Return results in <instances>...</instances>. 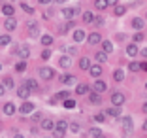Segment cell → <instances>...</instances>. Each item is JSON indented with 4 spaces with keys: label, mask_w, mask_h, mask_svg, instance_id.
<instances>
[{
    "label": "cell",
    "mask_w": 147,
    "mask_h": 138,
    "mask_svg": "<svg viewBox=\"0 0 147 138\" xmlns=\"http://www.w3.org/2000/svg\"><path fill=\"white\" fill-rule=\"evenodd\" d=\"M126 53H128V57H136L138 55V46H136V42L134 44H128V48H126Z\"/></svg>",
    "instance_id": "15"
},
{
    "label": "cell",
    "mask_w": 147,
    "mask_h": 138,
    "mask_svg": "<svg viewBox=\"0 0 147 138\" xmlns=\"http://www.w3.org/2000/svg\"><path fill=\"white\" fill-rule=\"evenodd\" d=\"M68 129H70V125L66 123V121H62V119L55 123V134H57V136H62V134H64Z\"/></svg>",
    "instance_id": "1"
},
{
    "label": "cell",
    "mask_w": 147,
    "mask_h": 138,
    "mask_svg": "<svg viewBox=\"0 0 147 138\" xmlns=\"http://www.w3.org/2000/svg\"><path fill=\"white\" fill-rule=\"evenodd\" d=\"M2 85L8 87V89H11V87H13V80L9 78V76H8V78H2Z\"/></svg>",
    "instance_id": "35"
},
{
    "label": "cell",
    "mask_w": 147,
    "mask_h": 138,
    "mask_svg": "<svg viewBox=\"0 0 147 138\" xmlns=\"http://www.w3.org/2000/svg\"><path fill=\"white\" fill-rule=\"evenodd\" d=\"M102 23H104V19H102V17H94L92 25H102Z\"/></svg>",
    "instance_id": "47"
},
{
    "label": "cell",
    "mask_w": 147,
    "mask_h": 138,
    "mask_svg": "<svg viewBox=\"0 0 147 138\" xmlns=\"http://www.w3.org/2000/svg\"><path fill=\"white\" fill-rule=\"evenodd\" d=\"M53 99L55 100H66V99H70V93L68 91H59V93H55Z\"/></svg>",
    "instance_id": "21"
},
{
    "label": "cell",
    "mask_w": 147,
    "mask_h": 138,
    "mask_svg": "<svg viewBox=\"0 0 147 138\" xmlns=\"http://www.w3.org/2000/svg\"><path fill=\"white\" fill-rule=\"evenodd\" d=\"M102 42V36L98 34V32H92L91 36H89V44H92V46H96V44Z\"/></svg>",
    "instance_id": "18"
},
{
    "label": "cell",
    "mask_w": 147,
    "mask_h": 138,
    "mask_svg": "<svg viewBox=\"0 0 147 138\" xmlns=\"http://www.w3.org/2000/svg\"><path fill=\"white\" fill-rule=\"evenodd\" d=\"M104 114H106V112H104ZM104 114H96V116H94V121H98V123H102V121L106 119V116H104Z\"/></svg>",
    "instance_id": "45"
},
{
    "label": "cell",
    "mask_w": 147,
    "mask_h": 138,
    "mask_svg": "<svg viewBox=\"0 0 147 138\" xmlns=\"http://www.w3.org/2000/svg\"><path fill=\"white\" fill-rule=\"evenodd\" d=\"M113 80H115V82H123V80H125V72H123L121 68L115 70V72H113Z\"/></svg>",
    "instance_id": "30"
},
{
    "label": "cell",
    "mask_w": 147,
    "mask_h": 138,
    "mask_svg": "<svg viewBox=\"0 0 147 138\" xmlns=\"http://www.w3.org/2000/svg\"><path fill=\"white\" fill-rule=\"evenodd\" d=\"M106 89H108L106 82H102V80H98V78H96V82L92 83V91H96V93H104Z\"/></svg>",
    "instance_id": "6"
},
{
    "label": "cell",
    "mask_w": 147,
    "mask_h": 138,
    "mask_svg": "<svg viewBox=\"0 0 147 138\" xmlns=\"http://www.w3.org/2000/svg\"><path fill=\"white\" fill-rule=\"evenodd\" d=\"M140 53H142V55H143V57H147V48H145V49H143V51H140Z\"/></svg>",
    "instance_id": "53"
},
{
    "label": "cell",
    "mask_w": 147,
    "mask_h": 138,
    "mask_svg": "<svg viewBox=\"0 0 147 138\" xmlns=\"http://www.w3.org/2000/svg\"><path fill=\"white\" fill-rule=\"evenodd\" d=\"M9 44H11V36H9V34H2V36H0V46H2V48L9 46Z\"/></svg>",
    "instance_id": "24"
},
{
    "label": "cell",
    "mask_w": 147,
    "mask_h": 138,
    "mask_svg": "<svg viewBox=\"0 0 147 138\" xmlns=\"http://www.w3.org/2000/svg\"><path fill=\"white\" fill-rule=\"evenodd\" d=\"M145 87H147V83H145Z\"/></svg>",
    "instance_id": "57"
},
{
    "label": "cell",
    "mask_w": 147,
    "mask_h": 138,
    "mask_svg": "<svg viewBox=\"0 0 147 138\" xmlns=\"http://www.w3.org/2000/svg\"><path fill=\"white\" fill-rule=\"evenodd\" d=\"M30 91H32L30 87L23 83V85H21V87L17 89V93H19V97H21V99H28V95H30Z\"/></svg>",
    "instance_id": "9"
},
{
    "label": "cell",
    "mask_w": 147,
    "mask_h": 138,
    "mask_svg": "<svg viewBox=\"0 0 147 138\" xmlns=\"http://www.w3.org/2000/svg\"><path fill=\"white\" fill-rule=\"evenodd\" d=\"M87 38V34L83 32L81 29H78V30H74V42H83V40Z\"/></svg>",
    "instance_id": "14"
},
{
    "label": "cell",
    "mask_w": 147,
    "mask_h": 138,
    "mask_svg": "<svg viewBox=\"0 0 147 138\" xmlns=\"http://www.w3.org/2000/svg\"><path fill=\"white\" fill-rule=\"evenodd\" d=\"M108 0H96V2H94V8H98V10H106V8H108Z\"/></svg>",
    "instance_id": "32"
},
{
    "label": "cell",
    "mask_w": 147,
    "mask_h": 138,
    "mask_svg": "<svg viewBox=\"0 0 147 138\" xmlns=\"http://www.w3.org/2000/svg\"><path fill=\"white\" fill-rule=\"evenodd\" d=\"M102 49H104L106 53H111V51H113V42H109V40H104V42H102Z\"/></svg>",
    "instance_id": "26"
},
{
    "label": "cell",
    "mask_w": 147,
    "mask_h": 138,
    "mask_svg": "<svg viewBox=\"0 0 147 138\" xmlns=\"http://www.w3.org/2000/svg\"><path fill=\"white\" fill-rule=\"evenodd\" d=\"M121 123H123V129H125V134L130 133V131H132V127H134V123H132V119H130L128 116L121 117Z\"/></svg>",
    "instance_id": "7"
},
{
    "label": "cell",
    "mask_w": 147,
    "mask_h": 138,
    "mask_svg": "<svg viewBox=\"0 0 147 138\" xmlns=\"http://www.w3.org/2000/svg\"><path fill=\"white\" fill-rule=\"evenodd\" d=\"M125 100H126V97L123 93H119V91L111 93V104L113 106H121V104H125Z\"/></svg>",
    "instance_id": "2"
},
{
    "label": "cell",
    "mask_w": 147,
    "mask_h": 138,
    "mask_svg": "<svg viewBox=\"0 0 147 138\" xmlns=\"http://www.w3.org/2000/svg\"><path fill=\"white\" fill-rule=\"evenodd\" d=\"M49 57H51V51H49V49L45 48V49H43V51H42V59H43V61H47Z\"/></svg>",
    "instance_id": "44"
},
{
    "label": "cell",
    "mask_w": 147,
    "mask_h": 138,
    "mask_svg": "<svg viewBox=\"0 0 147 138\" xmlns=\"http://www.w3.org/2000/svg\"><path fill=\"white\" fill-rule=\"evenodd\" d=\"M32 119H34V121H42V114H34V116H32Z\"/></svg>",
    "instance_id": "48"
},
{
    "label": "cell",
    "mask_w": 147,
    "mask_h": 138,
    "mask_svg": "<svg viewBox=\"0 0 147 138\" xmlns=\"http://www.w3.org/2000/svg\"><path fill=\"white\" fill-rule=\"evenodd\" d=\"M64 108H76V100L66 99V100H64Z\"/></svg>",
    "instance_id": "40"
},
{
    "label": "cell",
    "mask_w": 147,
    "mask_h": 138,
    "mask_svg": "<svg viewBox=\"0 0 147 138\" xmlns=\"http://www.w3.org/2000/svg\"><path fill=\"white\" fill-rule=\"evenodd\" d=\"M17 55L21 57V59H28V55H30L28 46H19V48H17Z\"/></svg>",
    "instance_id": "11"
},
{
    "label": "cell",
    "mask_w": 147,
    "mask_h": 138,
    "mask_svg": "<svg viewBox=\"0 0 147 138\" xmlns=\"http://www.w3.org/2000/svg\"><path fill=\"white\" fill-rule=\"evenodd\" d=\"M126 8H128V6H115V15H119V17H121V15H125Z\"/></svg>",
    "instance_id": "34"
},
{
    "label": "cell",
    "mask_w": 147,
    "mask_h": 138,
    "mask_svg": "<svg viewBox=\"0 0 147 138\" xmlns=\"http://www.w3.org/2000/svg\"><path fill=\"white\" fill-rule=\"evenodd\" d=\"M2 112H4L6 116H13V112H15V106H13L11 102H8V104H4V108H2Z\"/></svg>",
    "instance_id": "22"
},
{
    "label": "cell",
    "mask_w": 147,
    "mask_h": 138,
    "mask_svg": "<svg viewBox=\"0 0 147 138\" xmlns=\"http://www.w3.org/2000/svg\"><path fill=\"white\" fill-rule=\"evenodd\" d=\"M42 44L45 46V48H49V46L53 44V36H51V34H43V36H42Z\"/></svg>",
    "instance_id": "28"
},
{
    "label": "cell",
    "mask_w": 147,
    "mask_h": 138,
    "mask_svg": "<svg viewBox=\"0 0 147 138\" xmlns=\"http://www.w3.org/2000/svg\"><path fill=\"white\" fill-rule=\"evenodd\" d=\"M42 129L43 131H53L55 129V123L51 119H42Z\"/></svg>",
    "instance_id": "17"
},
{
    "label": "cell",
    "mask_w": 147,
    "mask_h": 138,
    "mask_svg": "<svg viewBox=\"0 0 147 138\" xmlns=\"http://www.w3.org/2000/svg\"><path fill=\"white\" fill-rule=\"evenodd\" d=\"M89 74H91L92 78H100V74H102V66H100V63H96V65H91V68H89Z\"/></svg>",
    "instance_id": "8"
},
{
    "label": "cell",
    "mask_w": 147,
    "mask_h": 138,
    "mask_svg": "<svg viewBox=\"0 0 147 138\" xmlns=\"http://www.w3.org/2000/svg\"><path fill=\"white\" fill-rule=\"evenodd\" d=\"M25 85H28L32 91H38V82H36V80H32V78L25 80Z\"/></svg>",
    "instance_id": "29"
},
{
    "label": "cell",
    "mask_w": 147,
    "mask_h": 138,
    "mask_svg": "<svg viewBox=\"0 0 147 138\" xmlns=\"http://www.w3.org/2000/svg\"><path fill=\"white\" fill-rule=\"evenodd\" d=\"M106 114H108L109 117H113V119H119V117H121V110H119V106H111L109 110H106Z\"/></svg>",
    "instance_id": "10"
},
{
    "label": "cell",
    "mask_w": 147,
    "mask_h": 138,
    "mask_svg": "<svg viewBox=\"0 0 147 138\" xmlns=\"http://www.w3.org/2000/svg\"><path fill=\"white\" fill-rule=\"evenodd\" d=\"M76 93H78V95H85V93H89V87H87L85 83H79V85L76 87Z\"/></svg>",
    "instance_id": "31"
},
{
    "label": "cell",
    "mask_w": 147,
    "mask_h": 138,
    "mask_svg": "<svg viewBox=\"0 0 147 138\" xmlns=\"http://www.w3.org/2000/svg\"><path fill=\"white\" fill-rule=\"evenodd\" d=\"M117 2H119V0H108V4H109V6H117Z\"/></svg>",
    "instance_id": "50"
},
{
    "label": "cell",
    "mask_w": 147,
    "mask_h": 138,
    "mask_svg": "<svg viewBox=\"0 0 147 138\" xmlns=\"http://www.w3.org/2000/svg\"><path fill=\"white\" fill-rule=\"evenodd\" d=\"M66 51H68L70 55H74V53H76V48H74V46H72V48H68V49H66Z\"/></svg>",
    "instance_id": "49"
},
{
    "label": "cell",
    "mask_w": 147,
    "mask_h": 138,
    "mask_svg": "<svg viewBox=\"0 0 147 138\" xmlns=\"http://www.w3.org/2000/svg\"><path fill=\"white\" fill-rule=\"evenodd\" d=\"M78 13H79L78 8H64V10H62V15H64L66 19H72L74 15H78Z\"/></svg>",
    "instance_id": "12"
},
{
    "label": "cell",
    "mask_w": 147,
    "mask_h": 138,
    "mask_svg": "<svg viewBox=\"0 0 147 138\" xmlns=\"http://www.w3.org/2000/svg\"><path fill=\"white\" fill-rule=\"evenodd\" d=\"M143 112H147V102H145V104H143Z\"/></svg>",
    "instance_id": "55"
},
{
    "label": "cell",
    "mask_w": 147,
    "mask_h": 138,
    "mask_svg": "<svg viewBox=\"0 0 147 138\" xmlns=\"http://www.w3.org/2000/svg\"><path fill=\"white\" fill-rule=\"evenodd\" d=\"M53 76H55V70H53V68H49V66L40 68V78H42V80H51Z\"/></svg>",
    "instance_id": "3"
},
{
    "label": "cell",
    "mask_w": 147,
    "mask_h": 138,
    "mask_svg": "<svg viewBox=\"0 0 147 138\" xmlns=\"http://www.w3.org/2000/svg\"><path fill=\"white\" fill-rule=\"evenodd\" d=\"M94 59H96V63H100V65H102V63H106V61H108V53H106V51H98L94 55Z\"/></svg>",
    "instance_id": "20"
},
{
    "label": "cell",
    "mask_w": 147,
    "mask_h": 138,
    "mask_svg": "<svg viewBox=\"0 0 147 138\" xmlns=\"http://www.w3.org/2000/svg\"><path fill=\"white\" fill-rule=\"evenodd\" d=\"M2 13H4L6 17H11L13 15V8L9 4H2Z\"/></svg>",
    "instance_id": "25"
},
{
    "label": "cell",
    "mask_w": 147,
    "mask_h": 138,
    "mask_svg": "<svg viewBox=\"0 0 147 138\" xmlns=\"http://www.w3.org/2000/svg\"><path fill=\"white\" fill-rule=\"evenodd\" d=\"M143 131H147V119L143 121Z\"/></svg>",
    "instance_id": "54"
},
{
    "label": "cell",
    "mask_w": 147,
    "mask_h": 138,
    "mask_svg": "<svg viewBox=\"0 0 147 138\" xmlns=\"http://www.w3.org/2000/svg\"><path fill=\"white\" fill-rule=\"evenodd\" d=\"M100 95H102V93H91V95H89V100H91V104H100L102 102V99H100Z\"/></svg>",
    "instance_id": "19"
},
{
    "label": "cell",
    "mask_w": 147,
    "mask_h": 138,
    "mask_svg": "<svg viewBox=\"0 0 147 138\" xmlns=\"http://www.w3.org/2000/svg\"><path fill=\"white\" fill-rule=\"evenodd\" d=\"M61 83L62 85H72V83H76V76L64 74V76H61Z\"/></svg>",
    "instance_id": "13"
},
{
    "label": "cell",
    "mask_w": 147,
    "mask_h": 138,
    "mask_svg": "<svg viewBox=\"0 0 147 138\" xmlns=\"http://www.w3.org/2000/svg\"><path fill=\"white\" fill-rule=\"evenodd\" d=\"M128 70H132V72H138V70H142V65H140V63H130L128 65Z\"/></svg>",
    "instance_id": "37"
},
{
    "label": "cell",
    "mask_w": 147,
    "mask_h": 138,
    "mask_svg": "<svg viewBox=\"0 0 147 138\" xmlns=\"http://www.w3.org/2000/svg\"><path fill=\"white\" fill-rule=\"evenodd\" d=\"M79 68L81 70H89L91 68V61H89V57H83V59L79 61Z\"/></svg>",
    "instance_id": "23"
},
{
    "label": "cell",
    "mask_w": 147,
    "mask_h": 138,
    "mask_svg": "<svg viewBox=\"0 0 147 138\" xmlns=\"http://www.w3.org/2000/svg\"><path fill=\"white\" fill-rule=\"evenodd\" d=\"M89 136H102V131L100 129H91L89 131Z\"/></svg>",
    "instance_id": "42"
},
{
    "label": "cell",
    "mask_w": 147,
    "mask_h": 138,
    "mask_svg": "<svg viewBox=\"0 0 147 138\" xmlns=\"http://www.w3.org/2000/svg\"><path fill=\"white\" fill-rule=\"evenodd\" d=\"M26 27H28V32H30L32 38H38V36H40V27H38V23L28 21V23H26Z\"/></svg>",
    "instance_id": "4"
},
{
    "label": "cell",
    "mask_w": 147,
    "mask_h": 138,
    "mask_svg": "<svg viewBox=\"0 0 147 138\" xmlns=\"http://www.w3.org/2000/svg\"><path fill=\"white\" fill-rule=\"evenodd\" d=\"M40 4H49V2H51V0H38Z\"/></svg>",
    "instance_id": "52"
},
{
    "label": "cell",
    "mask_w": 147,
    "mask_h": 138,
    "mask_svg": "<svg viewBox=\"0 0 147 138\" xmlns=\"http://www.w3.org/2000/svg\"><path fill=\"white\" fill-rule=\"evenodd\" d=\"M70 129H72V133H79L81 127H79V123H70Z\"/></svg>",
    "instance_id": "43"
},
{
    "label": "cell",
    "mask_w": 147,
    "mask_h": 138,
    "mask_svg": "<svg viewBox=\"0 0 147 138\" xmlns=\"http://www.w3.org/2000/svg\"><path fill=\"white\" fill-rule=\"evenodd\" d=\"M59 65H61L62 68H70V57H61Z\"/></svg>",
    "instance_id": "33"
},
{
    "label": "cell",
    "mask_w": 147,
    "mask_h": 138,
    "mask_svg": "<svg viewBox=\"0 0 147 138\" xmlns=\"http://www.w3.org/2000/svg\"><path fill=\"white\" fill-rule=\"evenodd\" d=\"M72 27H74V21H72V19H68V23H66L64 27H61V32H66V30H70Z\"/></svg>",
    "instance_id": "39"
},
{
    "label": "cell",
    "mask_w": 147,
    "mask_h": 138,
    "mask_svg": "<svg viewBox=\"0 0 147 138\" xmlns=\"http://www.w3.org/2000/svg\"><path fill=\"white\" fill-rule=\"evenodd\" d=\"M92 21H94V17H92L91 12H85V13H83V23H92Z\"/></svg>",
    "instance_id": "36"
},
{
    "label": "cell",
    "mask_w": 147,
    "mask_h": 138,
    "mask_svg": "<svg viewBox=\"0 0 147 138\" xmlns=\"http://www.w3.org/2000/svg\"><path fill=\"white\" fill-rule=\"evenodd\" d=\"M19 112H21L23 116L34 114V104H32V102H23V104H21V108H19Z\"/></svg>",
    "instance_id": "5"
},
{
    "label": "cell",
    "mask_w": 147,
    "mask_h": 138,
    "mask_svg": "<svg viewBox=\"0 0 147 138\" xmlns=\"http://www.w3.org/2000/svg\"><path fill=\"white\" fill-rule=\"evenodd\" d=\"M57 2H64V0H57Z\"/></svg>",
    "instance_id": "56"
},
{
    "label": "cell",
    "mask_w": 147,
    "mask_h": 138,
    "mask_svg": "<svg viewBox=\"0 0 147 138\" xmlns=\"http://www.w3.org/2000/svg\"><path fill=\"white\" fill-rule=\"evenodd\" d=\"M23 10H25L26 13H30V15H32V13H34V8H30V6H28V4H23Z\"/></svg>",
    "instance_id": "46"
},
{
    "label": "cell",
    "mask_w": 147,
    "mask_h": 138,
    "mask_svg": "<svg viewBox=\"0 0 147 138\" xmlns=\"http://www.w3.org/2000/svg\"><path fill=\"white\" fill-rule=\"evenodd\" d=\"M15 70H17V72H25V70H26V63H25V59H23L21 63H17V65H15Z\"/></svg>",
    "instance_id": "38"
},
{
    "label": "cell",
    "mask_w": 147,
    "mask_h": 138,
    "mask_svg": "<svg viewBox=\"0 0 147 138\" xmlns=\"http://www.w3.org/2000/svg\"><path fill=\"white\" fill-rule=\"evenodd\" d=\"M4 27H6V30L9 32V30H13L15 27H17V21H15L13 17H8V19H6V23H4Z\"/></svg>",
    "instance_id": "16"
},
{
    "label": "cell",
    "mask_w": 147,
    "mask_h": 138,
    "mask_svg": "<svg viewBox=\"0 0 147 138\" xmlns=\"http://www.w3.org/2000/svg\"><path fill=\"white\" fill-rule=\"evenodd\" d=\"M132 27H134L136 30H142V29H143V19H142V17L132 19Z\"/></svg>",
    "instance_id": "27"
},
{
    "label": "cell",
    "mask_w": 147,
    "mask_h": 138,
    "mask_svg": "<svg viewBox=\"0 0 147 138\" xmlns=\"http://www.w3.org/2000/svg\"><path fill=\"white\" fill-rule=\"evenodd\" d=\"M142 70H143V72H147V63H142Z\"/></svg>",
    "instance_id": "51"
},
{
    "label": "cell",
    "mask_w": 147,
    "mask_h": 138,
    "mask_svg": "<svg viewBox=\"0 0 147 138\" xmlns=\"http://www.w3.org/2000/svg\"><path fill=\"white\" fill-rule=\"evenodd\" d=\"M143 38H147V36H143V34H142V32H136V34H134V42H136V44H140V42H143Z\"/></svg>",
    "instance_id": "41"
}]
</instances>
